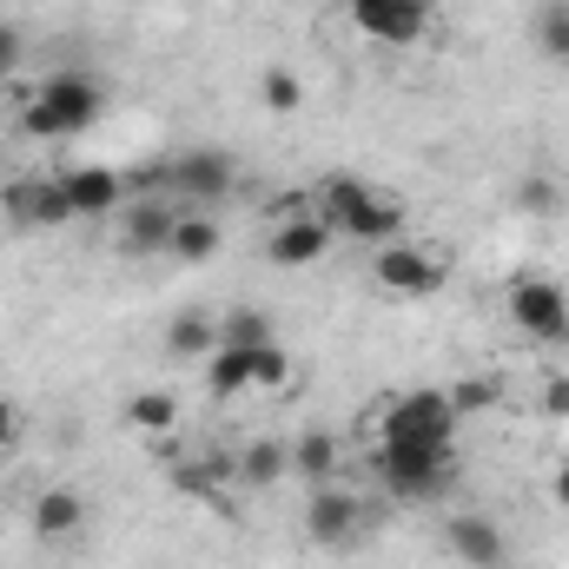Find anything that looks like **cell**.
I'll list each match as a JSON object with an SVG mask.
<instances>
[{
    "label": "cell",
    "mask_w": 569,
    "mask_h": 569,
    "mask_svg": "<svg viewBox=\"0 0 569 569\" xmlns=\"http://www.w3.org/2000/svg\"><path fill=\"white\" fill-rule=\"evenodd\" d=\"M318 206H325V226L345 232V239H358V246H391L405 232V206L398 199H378L358 172H325Z\"/></svg>",
    "instance_id": "1"
},
{
    "label": "cell",
    "mask_w": 569,
    "mask_h": 569,
    "mask_svg": "<svg viewBox=\"0 0 569 569\" xmlns=\"http://www.w3.org/2000/svg\"><path fill=\"white\" fill-rule=\"evenodd\" d=\"M378 477L398 497H430L450 477V437H391V443H378Z\"/></svg>",
    "instance_id": "2"
},
{
    "label": "cell",
    "mask_w": 569,
    "mask_h": 569,
    "mask_svg": "<svg viewBox=\"0 0 569 569\" xmlns=\"http://www.w3.org/2000/svg\"><path fill=\"white\" fill-rule=\"evenodd\" d=\"M503 311H510V325L523 331V338H537V345H557L569 338V291L550 279H537V272H523V279H510L503 291Z\"/></svg>",
    "instance_id": "3"
},
{
    "label": "cell",
    "mask_w": 569,
    "mask_h": 569,
    "mask_svg": "<svg viewBox=\"0 0 569 569\" xmlns=\"http://www.w3.org/2000/svg\"><path fill=\"white\" fill-rule=\"evenodd\" d=\"M437 20L430 0H351V27L378 47H418Z\"/></svg>",
    "instance_id": "4"
},
{
    "label": "cell",
    "mask_w": 569,
    "mask_h": 569,
    "mask_svg": "<svg viewBox=\"0 0 569 569\" xmlns=\"http://www.w3.org/2000/svg\"><path fill=\"white\" fill-rule=\"evenodd\" d=\"M232 179H239V166H232V152H219V146H192V152H179V159L159 166V186H172L179 199H199V206L226 199Z\"/></svg>",
    "instance_id": "5"
},
{
    "label": "cell",
    "mask_w": 569,
    "mask_h": 569,
    "mask_svg": "<svg viewBox=\"0 0 569 569\" xmlns=\"http://www.w3.org/2000/svg\"><path fill=\"white\" fill-rule=\"evenodd\" d=\"M0 212H7L13 232H53V226H73L67 192H60L53 172H40V179H7V186H0Z\"/></svg>",
    "instance_id": "6"
},
{
    "label": "cell",
    "mask_w": 569,
    "mask_h": 569,
    "mask_svg": "<svg viewBox=\"0 0 569 569\" xmlns=\"http://www.w3.org/2000/svg\"><path fill=\"white\" fill-rule=\"evenodd\" d=\"M305 537H311L318 550H351V543L365 537V503H358L351 490H338V483H318V490L305 497Z\"/></svg>",
    "instance_id": "7"
},
{
    "label": "cell",
    "mask_w": 569,
    "mask_h": 569,
    "mask_svg": "<svg viewBox=\"0 0 569 569\" xmlns=\"http://www.w3.org/2000/svg\"><path fill=\"white\" fill-rule=\"evenodd\" d=\"M391 437H457L450 391H405V398H391L385 418H378V443H391Z\"/></svg>",
    "instance_id": "8"
},
{
    "label": "cell",
    "mask_w": 569,
    "mask_h": 569,
    "mask_svg": "<svg viewBox=\"0 0 569 569\" xmlns=\"http://www.w3.org/2000/svg\"><path fill=\"white\" fill-rule=\"evenodd\" d=\"M443 557H457L463 569H490V563H510V537L497 517H477V510H457L443 523Z\"/></svg>",
    "instance_id": "9"
},
{
    "label": "cell",
    "mask_w": 569,
    "mask_h": 569,
    "mask_svg": "<svg viewBox=\"0 0 569 569\" xmlns=\"http://www.w3.org/2000/svg\"><path fill=\"white\" fill-rule=\"evenodd\" d=\"M172 226H179V206H172L166 192H140V199H127V212H120V239H113V246H120L127 259L166 252Z\"/></svg>",
    "instance_id": "10"
},
{
    "label": "cell",
    "mask_w": 569,
    "mask_h": 569,
    "mask_svg": "<svg viewBox=\"0 0 569 569\" xmlns=\"http://www.w3.org/2000/svg\"><path fill=\"white\" fill-rule=\"evenodd\" d=\"M53 179H60L73 219H107V212L127 206V172H113V166H67Z\"/></svg>",
    "instance_id": "11"
},
{
    "label": "cell",
    "mask_w": 569,
    "mask_h": 569,
    "mask_svg": "<svg viewBox=\"0 0 569 569\" xmlns=\"http://www.w3.org/2000/svg\"><path fill=\"white\" fill-rule=\"evenodd\" d=\"M378 284L385 291H398V298H430L437 284H443V266L430 259V252H418L411 239H391V246H378Z\"/></svg>",
    "instance_id": "12"
},
{
    "label": "cell",
    "mask_w": 569,
    "mask_h": 569,
    "mask_svg": "<svg viewBox=\"0 0 569 569\" xmlns=\"http://www.w3.org/2000/svg\"><path fill=\"white\" fill-rule=\"evenodd\" d=\"M331 239H338V232L325 226V212H291L279 232L266 239V259L284 266V272H305V266H318V259L331 252Z\"/></svg>",
    "instance_id": "13"
},
{
    "label": "cell",
    "mask_w": 569,
    "mask_h": 569,
    "mask_svg": "<svg viewBox=\"0 0 569 569\" xmlns=\"http://www.w3.org/2000/svg\"><path fill=\"white\" fill-rule=\"evenodd\" d=\"M40 100H47V113L60 120V133H87V127L100 120V107H107L100 80H87V73H53V80L40 87Z\"/></svg>",
    "instance_id": "14"
},
{
    "label": "cell",
    "mask_w": 569,
    "mask_h": 569,
    "mask_svg": "<svg viewBox=\"0 0 569 569\" xmlns=\"http://www.w3.org/2000/svg\"><path fill=\"white\" fill-rule=\"evenodd\" d=\"M27 523H33L40 543H73V537L87 530V490H80V483H53V490H40Z\"/></svg>",
    "instance_id": "15"
},
{
    "label": "cell",
    "mask_w": 569,
    "mask_h": 569,
    "mask_svg": "<svg viewBox=\"0 0 569 569\" xmlns=\"http://www.w3.org/2000/svg\"><path fill=\"white\" fill-rule=\"evenodd\" d=\"M338 463H345V443H338L331 430H305V437H291V470L305 477V490L338 483Z\"/></svg>",
    "instance_id": "16"
},
{
    "label": "cell",
    "mask_w": 569,
    "mask_h": 569,
    "mask_svg": "<svg viewBox=\"0 0 569 569\" xmlns=\"http://www.w3.org/2000/svg\"><path fill=\"white\" fill-rule=\"evenodd\" d=\"M120 418H127V430H140L146 443H166V437H179V391H133Z\"/></svg>",
    "instance_id": "17"
},
{
    "label": "cell",
    "mask_w": 569,
    "mask_h": 569,
    "mask_svg": "<svg viewBox=\"0 0 569 569\" xmlns=\"http://www.w3.org/2000/svg\"><path fill=\"white\" fill-rule=\"evenodd\" d=\"M219 252V219H206V212H179V226H172V239H166V259H179V266H206Z\"/></svg>",
    "instance_id": "18"
},
{
    "label": "cell",
    "mask_w": 569,
    "mask_h": 569,
    "mask_svg": "<svg viewBox=\"0 0 569 569\" xmlns=\"http://www.w3.org/2000/svg\"><path fill=\"white\" fill-rule=\"evenodd\" d=\"M284 470H291V443H279V437H252V443L239 450V477H246L252 490H272Z\"/></svg>",
    "instance_id": "19"
},
{
    "label": "cell",
    "mask_w": 569,
    "mask_h": 569,
    "mask_svg": "<svg viewBox=\"0 0 569 569\" xmlns=\"http://www.w3.org/2000/svg\"><path fill=\"white\" fill-rule=\"evenodd\" d=\"M219 345L259 351V345H279V325H272V311H259V305H232V311L219 318Z\"/></svg>",
    "instance_id": "20"
},
{
    "label": "cell",
    "mask_w": 569,
    "mask_h": 569,
    "mask_svg": "<svg viewBox=\"0 0 569 569\" xmlns=\"http://www.w3.org/2000/svg\"><path fill=\"white\" fill-rule=\"evenodd\" d=\"M166 351H172V358H212V351H219V318L179 311V318L166 325Z\"/></svg>",
    "instance_id": "21"
},
{
    "label": "cell",
    "mask_w": 569,
    "mask_h": 569,
    "mask_svg": "<svg viewBox=\"0 0 569 569\" xmlns=\"http://www.w3.org/2000/svg\"><path fill=\"white\" fill-rule=\"evenodd\" d=\"M206 391H212V398H239V391H252V351L219 345V351L206 358Z\"/></svg>",
    "instance_id": "22"
},
{
    "label": "cell",
    "mask_w": 569,
    "mask_h": 569,
    "mask_svg": "<svg viewBox=\"0 0 569 569\" xmlns=\"http://www.w3.org/2000/svg\"><path fill=\"white\" fill-rule=\"evenodd\" d=\"M259 100H266V113H298L305 107V80L291 67H266L259 73Z\"/></svg>",
    "instance_id": "23"
},
{
    "label": "cell",
    "mask_w": 569,
    "mask_h": 569,
    "mask_svg": "<svg viewBox=\"0 0 569 569\" xmlns=\"http://www.w3.org/2000/svg\"><path fill=\"white\" fill-rule=\"evenodd\" d=\"M537 47H543L557 67H569V0H550V7L537 13Z\"/></svg>",
    "instance_id": "24"
},
{
    "label": "cell",
    "mask_w": 569,
    "mask_h": 569,
    "mask_svg": "<svg viewBox=\"0 0 569 569\" xmlns=\"http://www.w3.org/2000/svg\"><path fill=\"white\" fill-rule=\"evenodd\" d=\"M284 385H291L284 345H259V351H252V391H284Z\"/></svg>",
    "instance_id": "25"
},
{
    "label": "cell",
    "mask_w": 569,
    "mask_h": 569,
    "mask_svg": "<svg viewBox=\"0 0 569 569\" xmlns=\"http://www.w3.org/2000/svg\"><path fill=\"white\" fill-rule=\"evenodd\" d=\"M20 133H27V140H67V133H60V120L47 113V100H40V93H20Z\"/></svg>",
    "instance_id": "26"
},
{
    "label": "cell",
    "mask_w": 569,
    "mask_h": 569,
    "mask_svg": "<svg viewBox=\"0 0 569 569\" xmlns=\"http://www.w3.org/2000/svg\"><path fill=\"white\" fill-rule=\"evenodd\" d=\"M490 398H497V385H490V378H463V385H450V405H457V418H463V411H483Z\"/></svg>",
    "instance_id": "27"
},
{
    "label": "cell",
    "mask_w": 569,
    "mask_h": 569,
    "mask_svg": "<svg viewBox=\"0 0 569 569\" xmlns=\"http://www.w3.org/2000/svg\"><path fill=\"white\" fill-rule=\"evenodd\" d=\"M517 206H523V212H557V186H550V179H523V186H517Z\"/></svg>",
    "instance_id": "28"
},
{
    "label": "cell",
    "mask_w": 569,
    "mask_h": 569,
    "mask_svg": "<svg viewBox=\"0 0 569 569\" xmlns=\"http://www.w3.org/2000/svg\"><path fill=\"white\" fill-rule=\"evenodd\" d=\"M13 67H20V33H13V27L0 20V80H7Z\"/></svg>",
    "instance_id": "29"
},
{
    "label": "cell",
    "mask_w": 569,
    "mask_h": 569,
    "mask_svg": "<svg viewBox=\"0 0 569 569\" xmlns=\"http://www.w3.org/2000/svg\"><path fill=\"white\" fill-rule=\"evenodd\" d=\"M13 443H20V411H13V405L0 398V457H7Z\"/></svg>",
    "instance_id": "30"
},
{
    "label": "cell",
    "mask_w": 569,
    "mask_h": 569,
    "mask_svg": "<svg viewBox=\"0 0 569 569\" xmlns=\"http://www.w3.org/2000/svg\"><path fill=\"white\" fill-rule=\"evenodd\" d=\"M543 411H550V418H569V378H557V385L543 391Z\"/></svg>",
    "instance_id": "31"
},
{
    "label": "cell",
    "mask_w": 569,
    "mask_h": 569,
    "mask_svg": "<svg viewBox=\"0 0 569 569\" xmlns=\"http://www.w3.org/2000/svg\"><path fill=\"white\" fill-rule=\"evenodd\" d=\"M550 503H557V510H569V457L550 470Z\"/></svg>",
    "instance_id": "32"
},
{
    "label": "cell",
    "mask_w": 569,
    "mask_h": 569,
    "mask_svg": "<svg viewBox=\"0 0 569 569\" xmlns=\"http://www.w3.org/2000/svg\"><path fill=\"white\" fill-rule=\"evenodd\" d=\"M0 186H7V166H0Z\"/></svg>",
    "instance_id": "33"
},
{
    "label": "cell",
    "mask_w": 569,
    "mask_h": 569,
    "mask_svg": "<svg viewBox=\"0 0 569 569\" xmlns=\"http://www.w3.org/2000/svg\"><path fill=\"white\" fill-rule=\"evenodd\" d=\"M490 569H510V563H490Z\"/></svg>",
    "instance_id": "34"
},
{
    "label": "cell",
    "mask_w": 569,
    "mask_h": 569,
    "mask_svg": "<svg viewBox=\"0 0 569 569\" xmlns=\"http://www.w3.org/2000/svg\"><path fill=\"white\" fill-rule=\"evenodd\" d=\"M0 113H7V100H0Z\"/></svg>",
    "instance_id": "35"
}]
</instances>
